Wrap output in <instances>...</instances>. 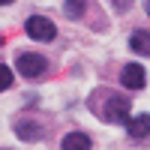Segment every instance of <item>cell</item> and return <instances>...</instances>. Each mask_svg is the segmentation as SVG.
<instances>
[{
  "mask_svg": "<svg viewBox=\"0 0 150 150\" xmlns=\"http://www.w3.org/2000/svg\"><path fill=\"white\" fill-rule=\"evenodd\" d=\"M126 129L132 138H147L150 135V114H135L126 120Z\"/></svg>",
  "mask_w": 150,
  "mask_h": 150,
  "instance_id": "obj_5",
  "label": "cell"
},
{
  "mask_svg": "<svg viewBox=\"0 0 150 150\" xmlns=\"http://www.w3.org/2000/svg\"><path fill=\"white\" fill-rule=\"evenodd\" d=\"M102 114H105L108 123H126V120H129V117H126V114H129V102H126L123 96H114V99H108V105H105Z\"/></svg>",
  "mask_w": 150,
  "mask_h": 150,
  "instance_id": "obj_4",
  "label": "cell"
},
{
  "mask_svg": "<svg viewBox=\"0 0 150 150\" xmlns=\"http://www.w3.org/2000/svg\"><path fill=\"white\" fill-rule=\"evenodd\" d=\"M114 6L117 9H129V0H114Z\"/></svg>",
  "mask_w": 150,
  "mask_h": 150,
  "instance_id": "obj_11",
  "label": "cell"
},
{
  "mask_svg": "<svg viewBox=\"0 0 150 150\" xmlns=\"http://www.w3.org/2000/svg\"><path fill=\"white\" fill-rule=\"evenodd\" d=\"M6 87H12V69L6 63H0V93H3Z\"/></svg>",
  "mask_w": 150,
  "mask_h": 150,
  "instance_id": "obj_10",
  "label": "cell"
},
{
  "mask_svg": "<svg viewBox=\"0 0 150 150\" xmlns=\"http://www.w3.org/2000/svg\"><path fill=\"white\" fill-rule=\"evenodd\" d=\"M63 150H90V138L84 132H69L63 138Z\"/></svg>",
  "mask_w": 150,
  "mask_h": 150,
  "instance_id": "obj_8",
  "label": "cell"
},
{
  "mask_svg": "<svg viewBox=\"0 0 150 150\" xmlns=\"http://www.w3.org/2000/svg\"><path fill=\"white\" fill-rule=\"evenodd\" d=\"M144 9H147V15H150V0H144Z\"/></svg>",
  "mask_w": 150,
  "mask_h": 150,
  "instance_id": "obj_12",
  "label": "cell"
},
{
  "mask_svg": "<svg viewBox=\"0 0 150 150\" xmlns=\"http://www.w3.org/2000/svg\"><path fill=\"white\" fill-rule=\"evenodd\" d=\"M0 42H3V39H0Z\"/></svg>",
  "mask_w": 150,
  "mask_h": 150,
  "instance_id": "obj_14",
  "label": "cell"
},
{
  "mask_svg": "<svg viewBox=\"0 0 150 150\" xmlns=\"http://www.w3.org/2000/svg\"><path fill=\"white\" fill-rule=\"evenodd\" d=\"M129 48H132L135 54L150 57V30H135V33L129 36Z\"/></svg>",
  "mask_w": 150,
  "mask_h": 150,
  "instance_id": "obj_6",
  "label": "cell"
},
{
  "mask_svg": "<svg viewBox=\"0 0 150 150\" xmlns=\"http://www.w3.org/2000/svg\"><path fill=\"white\" fill-rule=\"evenodd\" d=\"M24 30H27V36L36 39V42H51L54 36H57L54 21H48V18H42V15H30L27 24H24Z\"/></svg>",
  "mask_w": 150,
  "mask_h": 150,
  "instance_id": "obj_2",
  "label": "cell"
},
{
  "mask_svg": "<svg viewBox=\"0 0 150 150\" xmlns=\"http://www.w3.org/2000/svg\"><path fill=\"white\" fill-rule=\"evenodd\" d=\"M15 66H18V72L24 75V78H39V75H45V69H48V60H45L42 54L21 51V54L15 57Z\"/></svg>",
  "mask_w": 150,
  "mask_h": 150,
  "instance_id": "obj_1",
  "label": "cell"
},
{
  "mask_svg": "<svg viewBox=\"0 0 150 150\" xmlns=\"http://www.w3.org/2000/svg\"><path fill=\"white\" fill-rule=\"evenodd\" d=\"M66 15L69 18H81L84 15V9H87V0H66Z\"/></svg>",
  "mask_w": 150,
  "mask_h": 150,
  "instance_id": "obj_9",
  "label": "cell"
},
{
  "mask_svg": "<svg viewBox=\"0 0 150 150\" xmlns=\"http://www.w3.org/2000/svg\"><path fill=\"white\" fill-rule=\"evenodd\" d=\"M6 3H12V0H0V6H6Z\"/></svg>",
  "mask_w": 150,
  "mask_h": 150,
  "instance_id": "obj_13",
  "label": "cell"
},
{
  "mask_svg": "<svg viewBox=\"0 0 150 150\" xmlns=\"http://www.w3.org/2000/svg\"><path fill=\"white\" fill-rule=\"evenodd\" d=\"M120 81H123V87H126V90H141L144 81H147L144 66H138V63H126V66H123V72H120Z\"/></svg>",
  "mask_w": 150,
  "mask_h": 150,
  "instance_id": "obj_3",
  "label": "cell"
},
{
  "mask_svg": "<svg viewBox=\"0 0 150 150\" xmlns=\"http://www.w3.org/2000/svg\"><path fill=\"white\" fill-rule=\"evenodd\" d=\"M15 132H18V138H24V141H39L42 138V126L39 123H27V120H21L18 126H15Z\"/></svg>",
  "mask_w": 150,
  "mask_h": 150,
  "instance_id": "obj_7",
  "label": "cell"
}]
</instances>
